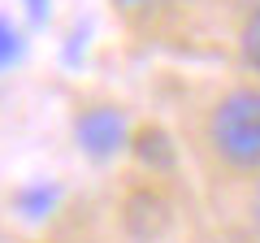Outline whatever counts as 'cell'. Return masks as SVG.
Returning a JSON list of instances; mask_svg holds the SVG:
<instances>
[{
	"label": "cell",
	"instance_id": "6da1fadb",
	"mask_svg": "<svg viewBox=\"0 0 260 243\" xmlns=\"http://www.w3.org/2000/svg\"><path fill=\"white\" fill-rule=\"evenodd\" d=\"M213 148L239 169H260V92H230L217 104Z\"/></svg>",
	"mask_w": 260,
	"mask_h": 243
},
{
	"label": "cell",
	"instance_id": "7a4b0ae2",
	"mask_svg": "<svg viewBox=\"0 0 260 243\" xmlns=\"http://www.w3.org/2000/svg\"><path fill=\"white\" fill-rule=\"evenodd\" d=\"M126 139V122L117 109H91L78 117V143H83L91 157H113Z\"/></svg>",
	"mask_w": 260,
	"mask_h": 243
},
{
	"label": "cell",
	"instance_id": "3957f363",
	"mask_svg": "<svg viewBox=\"0 0 260 243\" xmlns=\"http://www.w3.org/2000/svg\"><path fill=\"white\" fill-rule=\"evenodd\" d=\"M126 226H130L135 239H156V234L169 226V208L160 204L152 191H143V196H135L126 204Z\"/></svg>",
	"mask_w": 260,
	"mask_h": 243
},
{
	"label": "cell",
	"instance_id": "277c9868",
	"mask_svg": "<svg viewBox=\"0 0 260 243\" xmlns=\"http://www.w3.org/2000/svg\"><path fill=\"white\" fill-rule=\"evenodd\" d=\"M135 152H139L143 161H152V165H160V169H169V165H174L169 139H165L160 131H143V135H139V148H135Z\"/></svg>",
	"mask_w": 260,
	"mask_h": 243
},
{
	"label": "cell",
	"instance_id": "5b68a950",
	"mask_svg": "<svg viewBox=\"0 0 260 243\" xmlns=\"http://www.w3.org/2000/svg\"><path fill=\"white\" fill-rule=\"evenodd\" d=\"M243 56H247V66L260 70V9L247 18V26H243Z\"/></svg>",
	"mask_w": 260,
	"mask_h": 243
},
{
	"label": "cell",
	"instance_id": "8992f818",
	"mask_svg": "<svg viewBox=\"0 0 260 243\" xmlns=\"http://www.w3.org/2000/svg\"><path fill=\"white\" fill-rule=\"evenodd\" d=\"M52 200H56V187H44V191H26L18 204L26 208L30 217H39V213H48V208H52Z\"/></svg>",
	"mask_w": 260,
	"mask_h": 243
},
{
	"label": "cell",
	"instance_id": "52a82bcc",
	"mask_svg": "<svg viewBox=\"0 0 260 243\" xmlns=\"http://www.w3.org/2000/svg\"><path fill=\"white\" fill-rule=\"evenodd\" d=\"M13 56H18V35H13L9 22L0 18V66H9Z\"/></svg>",
	"mask_w": 260,
	"mask_h": 243
},
{
	"label": "cell",
	"instance_id": "ba28073f",
	"mask_svg": "<svg viewBox=\"0 0 260 243\" xmlns=\"http://www.w3.org/2000/svg\"><path fill=\"white\" fill-rule=\"evenodd\" d=\"M26 5H30V18H44L48 13V0H26Z\"/></svg>",
	"mask_w": 260,
	"mask_h": 243
}]
</instances>
